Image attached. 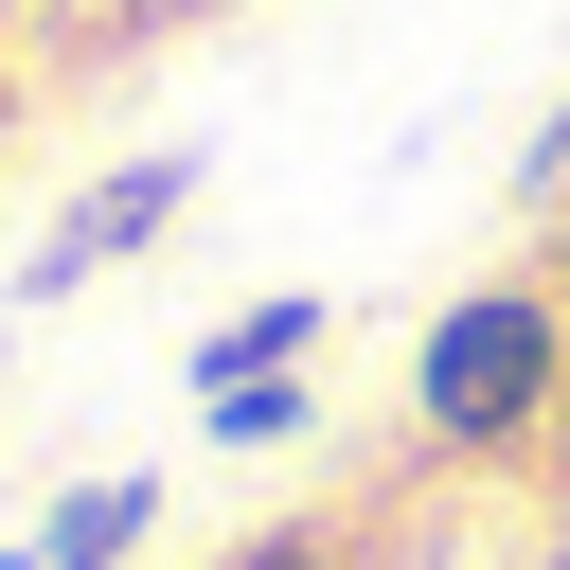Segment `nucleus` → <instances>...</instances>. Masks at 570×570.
Wrapping results in <instances>:
<instances>
[{
	"label": "nucleus",
	"mask_w": 570,
	"mask_h": 570,
	"mask_svg": "<svg viewBox=\"0 0 570 570\" xmlns=\"http://www.w3.org/2000/svg\"><path fill=\"white\" fill-rule=\"evenodd\" d=\"M534 285H552V303H570V214H552V267H534Z\"/></svg>",
	"instance_id": "0eeeda50"
},
{
	"label": "nucleus",
	"mask_w": 570,
	"mask_h": 570,
	"mask_svg": "<svg viewBox=\"0 0 570 570\" xmlns=\"http://www.w3.org/2000/svg\"><path fill=\"white\" fill-rule=\"evenodd\" d=\"M142 517H160V481H89V499H53V517H36V570H125V552H142Z\"/></svg>",
	"instance_id": "20e7f679"
},
{
	"label": "nucleus",
	"mask_w": 570,
	"mask_h": 570,
	"mask_svg": "<svg viewBox=\"0 0 570 570\" xmlns=\"http://www.w3.org/2000/svg\"><path fill=\"white\" fill-rule=\"evenodd\" d=\"M214 410V445H285L303 428V374H232V392H196Z\"/></svg>",
	"instance_id": "39448f33"
},
{
	"label": "nucleus",
	"mask_w": 570,
	"mask_h": 570,
	"mask_svg": "<svg viewBox=\"0 0 570 570\" xmlns=\"http://www.w3.org/2000/svg\"><path fill=\"white\" fill-rule=\"evenodd\" d=\"M196 214V142H142V160H107L53 232H36V267H18V303H71V285H107V267H142L160 232Z\"/></svg>",
	"instance_id": "f03ea898"
},
{
	"label": "nucleus",
	"mask_w": 570,
	"mask_h": 570,
	"mask_svg": "<svg viewBox=\"0 0 570 570\" xmlns=\"http://www.w3.org/2000/svg\"><path fill=\"white\" fill-rule=\"evenodd\" d=\"M232 570H338V552H321V534H249Z\"/></svg>",
	"instance_id": "423d86ee"
},
{
	"label": "nucleus",
	"mask_w": 570,
	"mask_h": 570,
	"mask_svg": "<svg viewBox=\"0 0 570 570\" xmlns=\"http://www.w3.org/2000/svg\"><path fill=\"white\" fill-rule=\"evenodd\" d=\"M303 356H321V285H267L249 321L196 338V392H232V374H303Z\"/></svg>",
	"instance_id": "7ed1b4c3"
},
{
	"label": "nucleus",
	"mask_w": 570,
	"mask_h": 570,
	"mask_svg": "<svg viewBox=\"0 0 570 570\" xmlns=\"http://www.w3.org/2000/svg\"><path fill=\"white\" fill-rule=\"evenodd\" d=\"M0 570H36V552H0Z\"/></svg>",
	"instance_id": "6e6552de"
},
{
	"label": "nucleus",
	"mask_w": 570,
	"mask_h": 570,
	"mask_svg": "<svg viewBox=\"0 0 570 570\" xmlns=\"http://www.w3.org/2000/svg\"><path fill=\"white\" fill-rule=\"evenodd\" d=\"M552 392H570V303H552V285H463V303L428 321V356H410V410H428V445H463V463L534 445Z\"/></svg>",
	"instance_id": "f257e3e1"
}]
</instances>
